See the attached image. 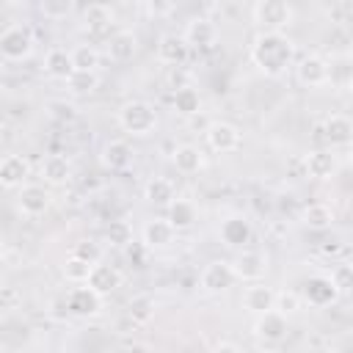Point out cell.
Returning a JSON list of instances; mask_svg holds the SVG:
<instances>
[{"instance_id": "obj_1", "label": "cell", "mask_w": 353, "mask_h": 353, "mask_svg": "<svg viewBox=\"0 0 353 353\" xmlns=\"http://www.w3.org/2000/svg\"><path fill=\"white\" fill-rule=\"evenodd\" d=\"M295 58V44L284 33H256L251 41V61L268 77H281Z\"/></svg>"}, {"instance_id": "obj_2", "label": "cell", "mask_w": 353, "mask_h": 353, "mask_svg": "<svg viewBox=\"0 0 353 353\" xmlns=\"http://www.w3.org/2000/svg\"><path fill=\"white\" fill-rule=\"evenodd\" d=\"M119 124H121L124 132L143 138V135L154 132V127H157V110L146 99H130V102H124L119 108Z\"/></svg>"}, {"instance_id": "obj_3", "label": "cell", "mask_w": 353, "mask_h": 353, "mask_svg": "<svg viewBox=\"0 0 353 353\" xmlns=\"http://www.w3.org/2000/svg\"><path fill=\"white\" fill-rule=\"evenodd\" d=\"M251 14H254V22L262 28V33H281L295 19V8L284 0H259L251 8Z\"/></svg>"}, {"instance_id": "obj_4", "label": "cell", "mask_w": 353, "mask_h": 353, "mask_svg": "<svg viewBox=\"0 0 353 353\" xmlns=\"http://www.w3.org/2000/svg\"><path fill=\"white\" fill-rule=\"evenodd\" d=\"M33 52V36L25 25H8L0 33V55L6 61H25Z\"/></svg>"}, {"instance_id": "obj_5", "label": "cell", "mask_w": 353, "mask_h": 353, "mask_svg": "<svg viewBox=\"0 0 353 353\" xmlns=\"http://www.w3.org/2000/svg\"><path fill=\"white\" fill-rule=\"evenodd\" d=\"M204 141H207V146H210L215 154H232V152L240 149L243 135H240V130H237L234 124H229V121H212V124L204 130Z\"/></svg>"}, {"instance_id": "obj_6", "label": "cell", "mask_w": 353, "mask_h": 353, "mask_svg": "<svg viewBox=\"0 0 353 353\" xmlns=\"http://www.w3.org/2000/svg\"><path fill=\"white\" fill-rule=\"evenodd\" d=\"M232 265V273H234V279H240V281H259L265 273H268V254H262V251H256V248H240V254L234 256V262H229Z\"/></svg>"}, {"instance_id": "obj_7", "label": "cell", "mask_w": 353, "mask_h": 353, "mask_svg": "<svg viewBox=\"0 0 353 353\" xmlns=\"http://www.w3.org/2000/svg\"><path fill=\"white\" fill-rule=\"evenodd\" d=\"M295 74H298V80H301L303 85L317 88V85H325V83L331 80V66H328V61H325L323 55L309 52V55H303V58L295 63Z\"/></svg>"}, {"instance_id": "obj_8", "label": "cell", "mask_w": 353, "mask_h": 353, "mask_svg": "<svg viewBox=\"0 0 353 353\" xmlns=\"http://www.w3.org/2000/svg\"><path fill=\"white\" fill-rule=\"evenodd\" d=\"M66 298V309H69V314H74V317H97L99 312H102V295H97L91 287H74V290H69V295H63Z\"/></svg>"}, {"instance_id": "obj_9", "label": "cell", "mask_w": 353, "mask_h": 353, "mask_svg": "<svg viewBox=\"0 0 353 353\" xmlns=\"http://www.w3.org/2000/svg\"><path fill=\"white\" fill-rule=\"evenodd\" d=\"M287 331H290V323H287V317H284L281 312H276V309L262 312V314H256V320H254V336L262 339V342L276 345V342H281V339L287 336Z\"/></svg>"}, {"instance_id": "obj_10", "label": "cell", "mask_w": 353, "mask_h": 353, "mask_svg": "<svg viewBox=\"0 0 353 353\" xmlns=\"http://www.w3.org/2000/svg\"><path fill=\"white\" fill-rule=\"evenodd\" d=\"M17 207H19L22 215H28V218H39V215H44V212L50 210V190H47L44 185H33V182H28V185L19 188Z\"/></svg>"}, {"instance_id": "obj_11", "label": "cell", "mask_w": 353, "mask_h": 353, "mask_svg": "<svg viewBox=\"0 0 353 353\" xmlns=\"http://www.w3.org/2000/svg\"><path fill=\"white\" fill-rule=\"evenodd\" d=\"M185 44L188 47H196V50H207L218 41V25L210 19V17H193L188 25H185V33H182Z\"/></svg>"}, {"instance_id": "obj_12", "label": "cell", "mask_w": 353, "mask_h": 353, "mask_svg": "<svg viewBox=\"0 0 353 353\" xmlns=\"http://www.w3.org/2000/svg\"><path fill=\"white\" fill-rule=\"evenodd\" d=\"M154 52H157V61H160V63H165V66H182V63L188 61L190 47L185 44L182 36H176V33H163V36L157 39Z\"/></svg>"}, {"instance_id": "obj_13", "label": "cell", "mask_w": 353, "mask_h": 353, "mask_svg": "<svg viewBox=\"0 0 353 353\" xmlns=\"http://www.w3.org/2000/svg\"><path fill=\"white\" fill-rule=\"evenodd\" d=\"M85 287H91L97 295H110L113 290L121 287V273L113 268V265H105V262H97L91 265L88 270V279H85Z\"/></svg>"}, {"instance_id": "obj_14", "label": "cell", "mask_w": 353, "mask_h": 353, "mask_svg": "<svg viewBox=\"0 0 353 353\" xmlns=\"http://www.w3.org/2000/svg\"><path fill=\"white\" fill-rule=\"evenodd\" d=\"M199 281H201V287H204L207 292H223V290H229L232 281H234L232 265L223 262V259H212L210 265H204Z\"/></svg>"}, {"instance_id": "obj_15", "label": "cell", "mask_w": 353, "mask_h": 353, "mask_svg": "<svg viewBox=\"0 0 353 353\" xmlns=\"http://www.w3.org/2000/svg\"><path fill=\"white\" fill-rule=\"evenodd\" d=\"M320 132H323L325 143H331V146H347L350 138H353V121L345 113H331V116L323 119Z\"/></svg>"}, {"instance_id": "obj_16", "label": "cell", "mask_w": 353, "mask_h": 353, "mask_svg": "<svg viewBox=\"0 0 353 353\" xmlns=\"http://www.w3.org/2000/svg\"><path fill=\"white\" fill-rule=\"evenodd\" d=\"M254 237V226L245 215H229L221 223V240L229 248H245V243Z\"/></svg>"}, {"instance_id": "obj_17", "label": "cell", "mask_w": 353, "mask_h": 353, "mask_svg": "<svg viewBox=\"0 0 353 353\" xmlns=\"http://www.w3.org/2000/svg\"><path fill=\"white\" fill-rule=\"evenodd\" d=\"M30 165L22 154H6L0 157V185L3 188H22L28 185Z\"/></svg>"}, {"instance_id": "obj_18", "label": "cell", "mask_w": 353, "mask_h": 353, "mask_svg": "<svg viewBox=\"0 0 353 353\" xmlns=\"http://www.w3.org/2000/svg\"><path fill=\"white\" fill-rule=\"evenodd\" d=\"M105 50H108V58H110V61L127 63V61H132V55L138 52V36H135L132 30H116V33L108 36Z\"/></svg>"}, {"instance_id": "obj_19", "label": "cell", "mask_w": 353, "mask_h": 353, "mask_svg": "<svg viewBox=\"0 0 353 353\" xmlns=\"http://www.w3.org/2000/svg\"><path fill=\"white\" fill-rule=\"evenodd\" d=\"M303 298L312 306H331L339 298V292L334 290V284H331L328 276H309L303 281Z\"/></svg>"}, {"instance_id": "obj_20", "label": "cell", "mask_w": 353, "mask_h": 353, "mask_svg": "<svg viewBox=\"0 0 353 353\" xmlns=\"http://www.w3.org/2000/svg\"><path fill=\"white\" fill-rule=\"evenodd\" d=\"M303 165L312 179H331L336 174V154L331 149H312L306 154Z\"/></svg>"}, {"instance_id": "obj_21", "label": "cell", "mask_w": 353, "mask_h": 353, "mask_svg": "<svg viewBox=\"0 0 353 353\" xmlns=\"http://www.w3.org/2000/svg\"><path fill=\"white\" fill-rule=\"evenodd\" d=\"M99 163L108 168V171H124L130 168L132 163V149L127 141H108L99 152Z\"/></svg>"}, {"instance_id": "obj_22", "label": "cell", "mask_w": 353, "mask_h": 353, "mask_svg": "<svg viewBox=\"0 0 353 353\" xmlns=\"http://www.w3.org/2000/svg\"><path fill=\"white\" fill-rule=\"evenodd\" d=\"M243 306L254 314H262V312H270L276 306V290L268 287V284H259L254 281L251 287H245L243 292Z\"/></svg>"}, {"instance_id": "obj_23", "label": "cell", "mask_w": 353, "mask_h": 353, "mask_svg": "<svg viewBox=\"0 0 353 353\" xmlns=\"http://www.w3.org/2000/svg\"><path fill=\"white\" fill-rule=\"evenodd\" d=\"M165 221H168V226H171L174 232L190 229V226L196 223V207H193V201L176 196V199L165 207Z\"/></svg>"}, {"instance_id": "obj_24", "label": "cell", "mask_w": 353, "mask_h": 353, "mask_svg": "<svg viewBox=\"0 0 353 353\" xmlns=\"http://www.w3.org/2000/svg\"><path fill=\"white\" fill-rule=\"evenodd\" d=\"M110 22H113V8H110V6L94 3V6H88V8L83 11V30L91 33V36L108 33Z\"/></svg>"}, {"instance_id": "obj_25", "label": "cell", "mask_w": 353, "mask_h": 353, "mask_svg": "<svg viewBox=\"0 0 353 353\" xmlns=\"http://www.w3.org/2000/svg\"><path fill=\"white\" fill-rule=\"evenodd\" d=\"M171 163H174V168H176L179 174H199V171L204 168V154H201L199 146H193V143H182V146L174 149Z\"/></svg>"}, {"instance_id": "obj_26", "label": "cell", "mask_w": 353, "mask_h": 353, "mask_svg": "<svg viewBox=\"0 0 353 353\" xmlns=\"http://www.w3.org/2000/svg\"><path fill=\"white\" fill-rule=\"evenodd\" d=\"M143 199L154 207H168L174 199H176V190H174V182L165 179V176H152L143 188Z\"/></svg>"}, {"instance_id": "obj_27", "label": "cell", "mask_w": 353, "mask_h": 353, "mask_svg": "<svg viewBox=\"0 0 353 353\" xmlns=\"http://www.w3.org/2000/svg\"><path fill=\"white\" fill-rule=\"evenodd\" d=\"M141 240H143L146 248H165L174 240V229L168 226L165 218H154V221H146V226L141 232Z\"/></svg>"}, {"instance_id": "obj_28", "label": "cell", "mask_w": 353, "mask_h": 353, "mask_svg": "<svg viewBox=\"0 0 353 353\" xmlns=\"http://www.w3.org/2000/svg\"><path fill=\"white\" fill-rule=\"evenodd\" d=\"M44 72H47L50 77H55V80H66V77L74 72L69 50H63V47H52V50L44 55Z\"/></svg>"}, {"instance_id": "obj_29", "label": "cell", "mask_w": 353, "mask_h": 353, "mask_svg": "<svg viewBox=\"0 0 353 353\" xmlns=\"http://www.w3.org/2000/svg\"><path fill=\"white\" fill-rule=\"evenodd\" d=\"M301 221H303L306 229L323 232V229H331V223H334V210H331L325 201H312L309 207H303Z\"/></svg>"}, {"instance_id": "obj_30", "label": "cell", "mask_w": 353, "mask_h": 353, "mask_svg": "<svg viewBox=\"0 0 353 353\" xmlns=\"http://www.w3.org/2000/svg\"><path fill=\"white\" fill-rule=\"evenodd\" d=\"M41 176L50 185H63L72 176V165H69V160L63 154H47L44 163H41Z\"/></svg>"}, {"instance_id": "obj_31", "label": "cell", "mask_w": 353, "mask_h": 353, "mask_svg": "<svg viewBox=\"0 0 353 353\" xmlns=\"http://www.w3.org/2000/svg\"><path fill=\"white\" fill-rule=\"evenodd\" d=\"M171 105H174V110H176L179 116H196V113L201 110V97H199L196 88H190V85H179V88L174 91Z\"/></svg>"}, {"instance_id": "obj_32", "label": "cell", "mask_w": 353, "mask_h": 353, "mask_svg": "<svg viewBox=\"0 0 353 353\" xmlns=\"http://www.w3.org/2000/svg\"><path fill=\"white\" fill-rule=\"evenodd\" d=\"M69 55H72L74 72H97L99 66V52L91 44H77L74 50H69Z\"/></svg>"}, {"instance_id": "obj_33", "label": "cell", "mask_w": 353, "mask_h": 353, "mask_svg": "<svg viewBox=\"0 0 353 353\" xmlns=\"http://www.w3.org/2000/svg\"><path fill=\"white\" fill-rule=\"evenodd\" d=\"M127 314H130L132 323H149L154 317V301L149 295H135L127 303Z\"/></svg>"}, {"instance_id": "obj_34", "label": "cell", "mask_w": 353, "mask_h": 353, "mask_svg": "<svg viewBox=\"0 0 353 353\" xmlns=\"http://www.w3.org/2000/svg\"><path fill=\"white\" fill-rule=\"evenodd\" d=\"M105 240H108L110 245L124 248V245L132 243V226H130L127 221H110L108 229H105Z\"/></svg>"}, {"instance_id": "obj_35", "label": "cell", "mask_w": 353, "mask_h": 353, "mask_svg": "<svg viewBox=\"0 0 353 353\" xmlns=\"http://www.w3.org/2000/svg\"><path fill=\"white\" fill-rule=\"evenodd\" d=\"M66 85L74 91V94H91L97 85H99V74L97 72H72L66 77Z\"/></svg>"}, {"instance_id": "obj_36", "label": "cell", "mask_w": 353, "mask_h": 353, "mask_svg": "<svg viewBox=\"0 0 353 353\" xmlns=\"http://www.w3.org/2000/svg\"><path fill=\"white\" fill-rule=\"evenodd\" d=\"M88 270H91V265L88 262H83V259H77V256H66V262H63V279L66 281H74V284H85V279H88Z\"/></svg>"}, {"instance_id": "obj_37", "label": "cell", "mask_w": 353, "mask_h": 353, "mask_svg": "<svg viewBox=\"0 0 353 353\" xmlns=\"http://www.w3.org/2000/svg\"><path fill=\"white\" fill-rule=\"evenodd\" d=\"M331 284H334V290L339 292V298L342 295H347L350 292V287H353V268L347 265V262H342V265H336L334 270H331Z\"/></svg>"}, {"instance_id": "obj_38", "label": "cell", "mask_w": 353, "mask_h": 353, "mask_svg": "<svg viewBox=\"0 0 353 353\" xmlns=\"http://www.w3.org/2000/svg\"><path fill=\"white\" fill-rule=\"evenodd\" d=\"M72 256H77V259H83V262H88V265H97V262L102 259V245L94 243V240H80V243H74Z\"/></svg>"}, {"instance_id": "obj_39", "label": "cell", "mask_w": 353, "mask_h": 353, "mask_svg": "<svg viewBox=\"0 0 353 353\" xmlns=\"http://www.w3.org/2000/svg\"><path fill=\"white\" fill-rule=\"evenodd\" d=\"M276 312H281L284 317L287 314H295L301 309V295L298 292H276Z\"/></svg>"}, {"instance_id": "obj_40", "label": "cell", "mask_w": 353, "mask_h": 353, "mask_svg": "<svg viewBox=\"0 0 353 353\" xmlns=\"http://www.w3.org/2000/svg\"><path fill=\"white\" fill-rule=\"evenodd\" d=\"M39 8H41V14H44V17L58 19V17H66V14H69L72 3H66V0H44Z\"/></svg>"}, {"instance_id": "obj_41", "label": "cell", "mask_w": 353, "mask_h": 353, "mask_svg": "<svg viewBox=\"0 0 353 353\" xmlns=\"http://www.w3.org/2000/svg\"><path fill=\"white\" fill-rule=\"evenodd\" d=\"M328 14H331V19H334V22H350V17H353V3H350V0L331 3Z\"/></svg>"}, {"instance_id": "obj_42", "label": "cell", "mask_w": 353, "mask_h": 353, "mask_svg": "<svg viewBox=\"0 0 353 353\" xmlns=\"http://www.w3.org/2000/svg\"><path fill=\"white\" fill-rule=\"evenodd\" d=\"M339 251H342V243H339V240H325V243L320 245V254H323V256H336Z\"/></svg>"}, {"instance_id": "obj_43", "label": "cell", "mask_w": 353, "mask_h": 353, "mask_svg": "<svg viewBox=\"0 0 353 353\" xmlns=\"http://www.w3.org/2000/svg\"><path fill=\"white\" fill-rule=\"evenodd\" d=\"M212 353H243V350H240V347H237L234 342H218Z\"/></svg>"}, {"instance_id": "obj_44", "label": "cell", "mask_w": 353, "mask_h": 353, "mask_svg": "<svg viewBox=\"0 0 353 353\" xmlns=\"http://www.w3.org/2000/svg\"><path fill=\"white\" fill-rule=\"evenodd\" d=\"M146 8H149L152 14H168V11H174V3H165V6H163V3H149Z\"/></svg>"}, {"instance_id": "obj_45", "label": "cell", "mask_w": 353, "mask_h": 353, "mask_svg": "<svg viewBox=\"0 0 353 353\" xmlns=\"http://www.w3.org/2000/svg\"><path fill=\"white\" fill-rule=\"evenodd\" d=\"M121 353H152V350H149L146 345H127Z\"/></svg>"}, {"instance_id": "obj_46", "label": "cell", "mask_w": 353, "mask_h": 353, "mask_svg": "<svg viewBox=\"0 0 353 353\" xmlns=\"http://www.w3.org/2000/svg\"><path fill=\"white\" fill-rule=\"evenodd\" d=\"M3 251H6V248H3V240H0V259H3Z\"/></svg>"}, {"instance_id": "obj_47", "label": "cell", "mask_w": 353, "mask_h": 353, "mask_svg": "<svg viewBox=\"0 0 353 353\" xmlns=\"http://www.w3.org/2000/svg\"><path fill=\"white\" fill-rule=\"evenodd\" d=\"M0 353H6V347H3V345H0Z\"/></svg>"}]
</instances>
